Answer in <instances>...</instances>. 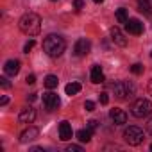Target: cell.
Masks as SVG:
<instances>
[{"instance_id": "1", "label": "cell", "mask_w": 152, "mask_h": 152, "mask_svg": "<svg viewBox=\"0 0 152 152\" xmlns=\"http://www.w3.org/2000/svg\"><path fill=\"white\" fill-rule=\"evenodd\" d=\"M66 48V41L59 34H48L43 39V50L48 57H59Z\"/></svg>"}, {"instance_id": "30", "label": "cell", "mask_w": 152, "mask_h": 152, "mask_svg": "<svg viewBox=\"0 0 152 152\" xmlns=\"http://www.w3.org/2000/svg\"><path fill=\"white\" fill-rule=\"evenodd\" d=\"M36 99H38V97H36V93H29V95H27V102H34Z\"/></svg>"}, {"instance_id": "28", "label": "cell", "mask_w": 152, "mask_h": 152, "mask_svg": "<svg viewBox=\"0 0 152 152\" xmlns=\"http://www.w3.org/2000/svg\"><path fill=\"white\" fill-rule=\"evenodd\" d=\"M99 99H100V104H104V106L109 102V97H107V93H100V95H99Z\"/></svg>"}, {"instance_id": "3", "label": "cell", "mask_w": 152, "mask_h": 152, "mask_svg": "<svg viewBox=\"0 0 152 152\" xmlns=\"http://www.w3.org/2000/svg\"><path fill=\"white\" fill-rule=\"evenodd\" d=\"M131 113L136 118H145L152 113V102L147 99H138L132 106H131Z\"/></svg>"}, {"instance_id": "5", "label": "cell", "mask_w": 152, "mask_h": 152, "mask_svg": "<svg viewBox=\"0 0 152 152\" xmlns=\"http://www.w3.org/2000/svg\"><path fill=\"white\" fill-rule=\"evenodd\" d=\"M143 131L140 129V127H127L125 131H124V140L129 143V145H132V147H136V145H140L141 141H143Z\"/></svg>"}, {"instance_id": "16", "label": "cell", "mask_w": 152, "mask_h": 152, "mask_svg": "<svg viewBox=\"0 0 152 152\" xmlns=\"http://www.w3.org/2000/svg\"><path fill=\"white\" fill-rule=\"evenodd\" d=\"M91 136H93V131L91 129H81V131H77V140L81 141V143H88L90 140H91Z\"/></svg>"}, {"instance_id": "23", "label": "cell", "mask_w": 152, "mask_h": 152, "mask_svg": "<svg viewBox=\"0 0 152 152\" xmlns=\"http://www.w3.org/2000/svg\"><path fill=\"white\" fill-rule=\"evenodd\" d=\"M66 152H83V147L81 145H68Z\"/></svg>"}, {"instance_id": "24", "label": "cell", "mask_w": 152, "mask_h": 152, "mask_svg": "<svg viewBox=\"0 0 152 152\" xmlns=\"http://www.w3.org/2000/svg\"><path fill=\"white\" fill-rule=\"evenodd\" d=\"M73 7H75V11H81L84 7V0H73Z\"/></svg>"}, {"instance_id": "32", "label": "cell", "mask_w": 152, "mask_h": 152, "mask_svg": "<svg viewBox=\"0 0 152 152\" xmlns=\"http://www.w3.org/2000/svg\"><path fill=\"white\" fill-rule=\"evenodd\" d=\"M7 102H9V99H7V97H6V95H4V97H2V100H0V104H2V106H6V104H7Z\"/></svg>"}, {"instance_id": "37", "label": "cell", "mask_w": 152, "mask_h": 152, "mask_svg": "<svg viewBox=\"0 0 152 152\" xmlns=\"http://www.w3.org/2000/svg\"><path fill=\"white\" fill-rule=\"evenodd\" d=\"M150 57H152V52H150Z\"/></svg>"}, {"instance_id": "17", "label": "cell", "mask_w": 152, "mask_h": 152, "mask_svg": "<svg viewBox=\"0 0 152 152\" xmlns=\"http://www.w3.org/2000/svg\"><path fill=\"white\" fill-rule=\"evenodd\" d=\"M138 9L145 16H152V6H150L148 0H138Z\"/></svg>"}, {"instance_id": "27", "label": "cell", "mask_w": 152, "mask_h": 152, "mask_svg": "<svg viewBox=\"0 0 152 152\" xmlns=\"http://www.w3.org/2000/svg\"><path fill=\"white\" fill-rule=\"evenodd\" d=\"M88 129L97 131V129H99V122H97V120H88Z\"/></svg>"}, {"instance_id": "18", "label": "cell", "mask_w": 152, "mask_h": 152, "mask_svg": "<svg viewBox=\"0 0 152 152\" xmlns=\"http://www.w3.org/2000/svg\"><path fill=\"white\" fill-rule=\"evenodd\" d=\"M79 91H81V84H79V83H70V84H66V86H64V93H66V95H70V97L77 95Z\"/></svg>"}, {"instance_id": "9", "label": "cell", "mask_w": 152, "mask_h": 152, "mask_svg": "<svg viewBox=\"0 0 152 152\" xmlns=\"http://www.w3.org/2000/svg\"><path fill=\"white\" fill-rule=\"evenodd\" d=\"M125 29H127V32H129V34L140 36V34L143 32V23H141L140 20H136V18H131V20H127Z\"/></svg>"}, {"instance_id": "13", "label": "cell", "mask_w": 152, "mask_h": 152, "mask_svg": "<svg viewBox=\"0 0 152 152\" xmlns=\"http://www.w3.org/2000/svg\"><path fill=\"white\" fill-rule=\"evenodd\" d=\"M59 138H61L63 141L72 140V125H70V122L63 120V122L59 124Z\"/></svg>"}, {"instance_id": "25", "label": "cell", "mask_w": 152, "mask_h": 152, "mask_svg": "<svg viewBox=\"0 0 152 152\" xmlns=\"http://www.w3.org/2000/svg\"><path fill=\"white\" fill-rule=\"evenodd\" d=\"M0 86H2L4 90H9V88H11V83H9L6 77H0Z\"/></svg>"}, {"instance_id": "34", "label": "cell", "mask_w": 152, "mask_h": 152, "mask_svg": "<svg viewBox=\"0 0 152 152\" xmlns=\"http://www.w3.org/2000/svg\"><path fill=\"white\" fill-rule=\"evenodd\" d=\"M148 90H150V91H152V81H150V84H148Z\"/></svg>"}, {"instance_id": "11", "label": "cell", "mask_w": 152, "mask_h": 152, "mask_svg": "<svg viewBox=\"0 0 152 152\" xmlns=\"http://www.w3.org/2000/svg\"><path fill=\"white\" fill-rule=\"evenodd\" d=\"M109 32H111V39H113L115 45H118V47H125V45H127V39H125L124 32H122L118 27H111Z\"/></svg>"}, {"instance_id": "19", "label": "cell", "mask_w": 152, "mask_h": 152, "mask_svg": "<svg viewBox=\"0 0 152 152\" xmlns=\"http://www.w3.org/2000/svg\"><path fill=\"white\" fill-rule=\"evenodd\" d=\"M57 84H59V79L56 77V75H47V77H45V86H47L48 90L57 88Z\"/></svg>"}, {"instance_id": "31", "label": "cell", "mask_w": 152, "mask_h": 152, "mask_svg": "<svg viewBox=\"0 0 152 152\" xmlns=\"http://www.w3.org/2000/svg\"><path fill=\"white\" fill-rule=\"evenodd\" d=\"M147 131H148V132L152 134V118H150V120L147 122Z\"/></svg>"}, {"instance_id": "8", "label": "cell", "mask_w": 152, "mask_h": 152, "mask_svg": "<svg viewBox=\"0 0 152 152\" xmlns=\"http://www.w3.org/2000/svg\"><path fill=\"white\" fill-rule=\"evenodd\" d=\"M18 120H20L22 124H32V122L36 120V109L31 107V106L23 107V109L20 111V115H18Z\"/></svg>"}, {"instance_id": "36", "label": "cell", "mask_w": 152, "mask_h": 152, "mask_svg": "<svg viewBox=\"0 0 152 152\" xmlns=\"http://www.w3.org/2000/svg\"><path fill=\"white\" fill-rule=\"evenodd\" d=\"M150 150H152V145H150Z\"/></svg>"}, {"instance_id": "2", "label": "cell", "mask_w": 152, "mask_h": 152, "mask_svg": "<svg viewBox=\"0 0 152 152\" xmlns=\"http://www.w3.org/2000/svg\"><path fill=\"white\" fill-rule=\"evenodd\" d=\"M18 25H20V31H22L23 34H27V36H36V34H39V31H41V18H39L36 13H25V15L20 18Z\"/></svg>"}, {"instance_id": "35", "label": "cell", "mask_w": 152, "mask_h": 152, "mask_svg": "<svg viewBox=\"0 0 152 152\" xmlns=\"http://www.w3.org/2000/svg\"><path fill=\"white\" fill-rule=\"evenodd\" d=\"M50 2H57V0H50Z\"/></svg>"}, {"instance_id": "26", "label": "cell", "mask_w": 152, "mask_h": 152, "mask_svg": "<svg viewBox=\"0 0 152 152\" xmlns=\"http://www.w3.org/2000/svg\"><path fill=\"white\" fill-rule=\"evenodd\" d=\"M84 109H86V111H95V102L86 100V102H84Z\"/></svg>"}, {"instance_id": "33", "label": "cell", "mask_w": 152, "mask_h": 152, "mask_svg": "<svg viewBox=\"0 0 152 152\" xmlns=\"http://www.w3.org/2000/svg\"><path fill=\"white\" fill-rule=\"evenodd\" d=\"M93 2H95V4H102V2H104V0H93Z\"/></svg>"}, {"instance_id": "7", "label": "cell", "mask_w": 152, "mask_h": 152, "mask_svg": "<svg viewBox=\"0 0 152 152\" xmlns=\"http://www.w3.org/2000/svg\"><path fill=\"white\" fill-rule=\"evenodd\" d=\"M59 104H61V100H59V97H57L54 91H48V93L43 95V106H45L47 111H54V109H57Z\"/></svg>"}, {"instance_id": "22", "label": "cell", "mask_w": 152, "mask_h": 152, "mask_svg": "<svg viewBox=\"0 0 152 152\" xmlns=\"http://www.w3.org/2000/svg\"><path fill=\"white\" fill-rule=\"evenodd\" d=\"M34 45H36V41H34V39H29V41L25 43V47H23V52H25V54H29V52L34 48Z\"/></svg>"}, {"instance_id": "29", "label": "cell", "mask_w": 152, "mask_h": 152, "mask_svg": "<svg viewBox=\"0 0 152 152\" xmlns=\"http://www.w3.org/2000/svg\"><path fill=\"white\" fill-rule=\"evenodd\" d=\"M25 83H27V84H34V83H36V75H34V73L27 75V77H25Z\"/></svg>"}, {"instance_id": "4", "label": "cell", "mask_w": 152, "mask_h": 152, "mask_svg": "<svg viewBox=\"0 0 152 152\" xmlns=\"http://www.w3.org/2000/svg\"><path fill=\"white\" fill-rule=\"evenodd\" d=\"M134 90H136L134 84L129 83V81H120V83H116V84L113 86L115 97L120 99V100H124V99H127V97H132V95H134Z\"/></svg>"}, {"instance_id": "12", "label": "cell", "mask_w": 152, "mask_h": 152, "mask_svg": "<svg viewBox=\"0 0 152 152\" xmlns=\"http://www.w3.org/2000/svg\"><path fill=\"white\" fill-rule=\"evenodd\" d=\"M20 61L18 59H9L6 64H4V72L7 73V75H11V77H15V75L20 72Z\"/></svg>"}, {"instance_id": "20", "label": "cell", "mask_w": 152, "mask_h": 152, "mask_svg": "<svg viewBox=\"0 0 152 152\" xmlns=\"http://www.w3.org/2000/svg\"><path fill=\"white\" fill-rule=\"evenodd\" d=\"M116 20H118L120 23H127L129 16H127V9H125V7H120V9H116Z\"/></svg>"}, {"instance_id": "21", "label": "cell", "mask_w": 152, "mask_h": 152, "mask_svg": "<svg viewBox=\"0 0 152 152\" xmlns=\"http://www.w3.org/2000/svg\"><path fill=\"white\" fill-rule=\"evenodd\" d=\"M131 72H132V73H136V75H140V73H143V64H140V63H136V64H132V66H131Z\"/></svg>"}, {"instance_id": "14", "label": "cell", "mask_w": 152, "mask_h": 152, "mask_svg": "<svg viewBox=\"0 0 152 152\" xmlns=\"http://www.w3.org/2000/svg\"><path fill=\"white\" fill-rule=\"evenodd\" d=\"M38 134H39V131H38L36 127H29V129H25V131L20 134V143L32 141V140H36V138H38Z\"/></svg>"}, {"instance_id": "6", "label": "cell", "mask_w": 152, "mask_h": 152, "mask_svg": "<svg viewBox=\"0 0 152 152\" xmlns=\"http://www.w3.org/2000/svg\"><path fill=\"white\" fill-rule=\"evenodd\" d=\"M90 50H91V43H90L86 38L77 39V41H75V45H73V54L77 56V57H84V56H88Z\"/></svg>"}, {"instance_id": "15", "label": "cell", "mask_w": 152, "mask_h": 152, "mask_svg": "<svg viewBox=\"0 0 152 152\" xmlns=\"http://www.w3.org/2000/svg\"><path fill=\"white\" fill-rule=\"evenodd\" d=\"M91 83H95V84L104 83V72L99 64H93V68H91Z\"/></svg>"}, {"instance_id": "10", "label": "cell", "mask_w": 152, "mask_h": 152, "mask_svg": "<svg viewBox=\"0 0 152 152\" xmlns=\"http://www.w3.org/2000/svg\"><path fill=\"white\" fill-rule=\"evenodd\" d=\"M109 116H111V120H113L116 125H124V124L127 122V115H125V111L120 109V107H113V109L109 111Z\"/></svg>"}]
</instances>
